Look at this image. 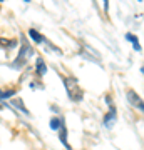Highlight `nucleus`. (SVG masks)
Listing matches in <instances>:
<instances>
[{
    "label": "nucleus",
    "instance_id": "14",
    "mask_svg": "<svg viewBox=\"0 0 144 150\" xmlns=\"http://www.w3.org/2000/svg\"><path fill=\"white\" fill-rule=\"evenodd\" d=\"M0 93H2V90H0Z\"/></svg>",
    "mask_w": 144,
    "mask_h": 150
},
{
    "label": "nucleus",
    "instance_id": "6",
    "mask_svg": "<svg viewBox=\"0 0 144 150\" xmlns=\"http://www.w3.org/2000/svg\"><path fill=\"white\" fill-rule=\"evenodd\" d=\"M49 125H50V129H52L54 132H59V129L64 125V118H62V117H52Z\"/></svg>",
    "mask_w": 144,
    "mask_h": 150
},
{
    "label": "nucleus",
    "instance_id": "9",
    "mask_svg": "<svg viewBox=\"0 0 144 150\" xmlns=\"http://www.w3.org/2000/svg\"><path fill=\"white\" fill-rule=\"evenodd\" d=\"M14 105H15L17 108H20V110H22L24 113H27V115H29V110H27V108L24 107V103H22V100H15V102H14Z\"/></svg>",
    "mask_w": 144,
    "mask_h": 150
},
{
    "label": "nucleus",
    "instance_id": "13",
    "mask_svg": "<svg viewBox=\"0 0 144 150\" xmlns=\"http://www.w3.org/2000/svg\"><path fill=\"white\" fill-rule=\"evenodd\" d=\"M0 2H4V0H0Z\"/></svg>",
    "mask_w": 144,
    "mask_h": 150
},
{
    "label": "nucleus",
    "instance_id": "5",
    "mask_svg": "<svg viewBox=\"0 0 144 150\" xmlns=\"http://www.w3.org/2000/svg\"><path fill=\"white\" fill-rule=\"evenodd\" d=\"M29 37L32 38L35 43H42V42H45V37H44L42 33H39L35 28H29Z\"/></svg>",
    "mask_w": 144,
    "mask_h": 150
},
{
    "label": "nucleus",
    "instance_id": "3",
    "mask_svg": "<svg viewBox=\"0 0 144 150\" xmlns=\"http://www.w3.org/2000/svg\"><path fill=\"white\" fill-rule=\"evenodd\" d=\"M59 139H60V142H62V145L65 147V150H72L69 142H67V129H65V123L59 129Z\"/></svg>",
    "mask_w": 144,
    "mask_h": 150
},
{
    "label": "nucleus",
    "instance_id": "1",
    "mask_svg": "<svg viewBox=\"0 0 144 150\" xmlns=\"http://www.w3.org/2000/svg\"><path fill=\"white\" fill-rule=\"evenodd\" d=\"M128 100H129V103H131L134 108H138V110L143 112V108H144L143 107V100H141V97H139L134 90H129L128 92Z\"/></svg>",
    "mask_w": 144,
    "mask_h": 150
},
{
    "label": "nucleus",
    "instance_id": "12",
    "mask_svg": "<svg viewBox=\"0 0 144 150\" xmlns=\"http://www.w3.org/2000/svg\"><path fill=\"white\" fill-rule=\"evenodd\" d=\"M138 2H143V0H138Z\"/></svg>",
    "mask_w": 144,
    "mask_h": 150
},
{
    "label": "nucleus",
    "instance_id": "4",
    "mask_svg": "<svg viewBox=\"0 0 144 150\" xmlns=\"http://www.w3.org/2000/svg\"><path fill=\"white\" fill-rule=\"evenodd\" d=\"M35 72H37L39 77H44V75L47 74V65H45L44 59H37V62H35Z\"/></svg>",
    "mask_w": 144,
    "mask_h": 150
},
{
    "label": "nucleus",
    "instance_id": "2",
    "mask_svg": "<svg viewBox=\"0 0 144 150\" xmlns=\"http://www.w3.org/2000/svg\"><path fill=\"white\" fill-rule=\"evenodd\" d=\"M114 120H116V108L112 105V107H109V112L104 117V125H106L107 129H111L112 125H114Z\"/></svg>",
    "mask_w": 144,
    "mask_h": 150
},
{
    "label": "nucleus",
    "instance_id": "10",
    "mask_svg": "<svg viewBox=\"0 0 144 150\" xmlns=\"http://www.w3.org/2000/svg\"><path fill=\"white\" fill-rule=\"evenodd\" d=\"M102 4H104V10L109 12V0H102Z\"/></svg>",
    "mask_w": 144,
    "mask_h": 150
},
{
    "label": "nucleus",
    "instance_id": "7",
    "mask_svg": "<svg viewBox=\"0 0 144 150\" xmlns=\"http://www.w3.org/2000/svg\"><path fill=\"white\" fill-rule=\"evenodd\" d=\"M126 40L133 43V48L136 50V52H141V45H139V42H138V37H136L134 33H126Z\"/></svg>",
    "mask_w": 144,
    "mask_h": 150
},
{
    "label": "nucleus",
    "instance_id": "8",
    "mask_svg": "<svg viewBox=\"0 0 144 150\" xmlns=\"http://www.w3.org/2000/svg\"><path fill=\"white\" fill-rule=\"evenodd\" d=\"M14 95H15V90H7V92H4V93H0V100H5V98L14 97Z\"/></svg>",
    "mask_w": 144,
    "mask_h": 150
},
{
    "label": "nucleus",
    "instance_id": "11",
    "mask_svg": "<svg viewBox=\"0 0 144 150\" xmlns=\"http://www.w3.org/2000/svg\"><path fill=\"white\" fill-rule=\"evenodd\" d=\"M24 2H27V4H29V2H30V0H24Z\"/></svg>",
    "mask_w": 144,
    "mask_h": 150
}]
</instances>
